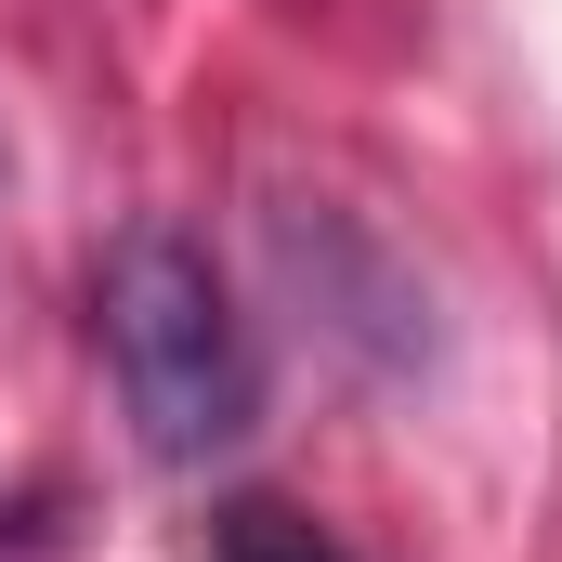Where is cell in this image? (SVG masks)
I'll return each instance as SVG.
<instances>
[{
    "label": "cell",
    "mask_w": 562,
    "mask_h": 562,
    "mask_svg": "<svg viewBox=\"0 0 562 562\" xmlns=\"http://www.w3.org/2000/svg\"><path fill=\"white\" fill-rule=\"evenodd\" d=\"M92 327H105L119 406H132L157 471H210L223 445H249V419H262V353H249V314H236L223 262L183 223H132L105 249Z\"/></svg>",
    "instance_id": "1"
},
{
    "label": "cell",
    "mask_w": 562,
    "mask_h": 562,
    "mask_svg": "<svg viewBox=\"0 0 562 562\" xmlns=\"http://www.w3.org/2000/svg\"><path fill=\"white\" fill-rule=\"evenodd\" d=\"M210 550L223 562H353L301 497H223V510H210Z\"/></svg>",
    "instance_id": "2"
}]
</instances>
